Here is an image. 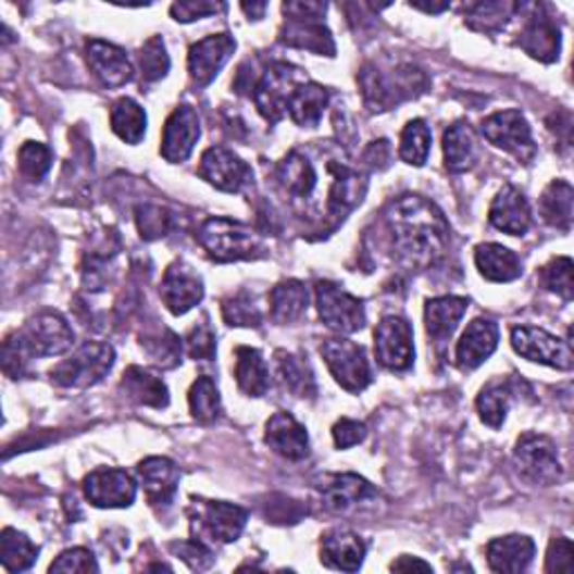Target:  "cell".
Instances as JSON below:
<instances>
[{"label":"cell","instance_id":"30","mask_svg":"<svg viewBox=\"0 0 574 574\" xmlns=\"http://www.w3.org/2000/svg\"><path fill=\"white\" fill-rule=\"evenodd\" d=\"M476 267L481 276L491 283H512L523 274L519 257L512 249L498 242H485L476 247Z\"/></svg>","mask_w":574,"mask_h":574},{"label":"cell","instance_id":"18","mask_svg":"<svg viewBox=\"0 0 574 574\" xmlns=\"http://www.w3.org/2000/svg\"><path fill=\"white\" fill-rule=\"evenodd\" d=\"M160 297L175 316H183L202 301L204 283L200 274L194 272L191 265L175 261L164 272L162 285H160Z\"/></svg>","mask_w":574,"mask_h":574},{"label":"cell","instance_id":"48","mask_svg":"<svg viewBox=\"0 0 574 574\" xmlns=\"http://www.w3.org/2000/svg\"><path fill=\"white\" fill-rule=\"evenodd\" d=\"M572 259L557 257L541 267V285L546 290L559 295L563 301H572L574 283H572Z\"/></svg>","mask_w":574,"mask_h":574},{"label":"cell","instance_id":"44","mask_svg":"<svg viewBox=\"0 0 574 574\" xmlns=\"http://www.w3.org/2000/svg\"><path fill=\"white\" fill-rule=\"evenodd\" d=\"M430 151V128L424 120H411L400 137V158L411 166H424Z\"/></svg>","mask_w":574,"mask_h":574},{"label":"cell","instance_id":"54","mask_svg":"<svg viewBox=\"0 0 574 574\" xmlns=\"http://www.w3.org/2000/svg\"><path fill=\"white\" fill-rule=\"evenodd\" d=\"M171 550L191 570H207L213 565V554L200 538H191V541H175L171 544Z\"/></svg>","mask_w":574,"mask_h":574},{"label":"cell","instance_id":"52","mask_svg":"<svg viewBox=\"0 0 574 574\" xmlns=\"http://www.w3.org/2000/svg\"><path fill=\"white\" fill-rule=\"evenodd\" d=\"M546 572L548 574H572L574 572V548L565 536H557L550 541L548 557H546Z\"/></svg>","mask_w":574,"mask_h":574},{"label":"cell","instance_id":"29","mask_svg":"<svg viewBox=\"0 0 574 574\" xmlns=\"http://www.w3.org/2000/svg\"><path fill=\"white\" fill-rule=\"evenodd\" d=\"M120 390L126 398L139 407H151V409H166L169 407V388L166 384L155 377L153 373L144 371L139 366H130L122 382Z\"/></svg>","mask_w":574,"mask_h":574},{"label":"cell","instance_id":"17","mask_svg":"<svg viewBox=\"0 0 574 574\" xmlns=\"http://www.w3.org/2000/svg\"><path fill=\"white\" fill-rule=\"evenodd\" d=\"M534 14L527 16L519 48L541 63H554L561 52V29L546 5H532Z\"/></svg>","mask_w":574,"mask_h":574},{"label":"cell","instance_id":"20","mask_svg":"<svg viewBox=\"0 0 574 574\" xmlns=\"http://www.w3.org/2000/svg\"><path fill=\"white\" fill-rule=\"evenodd\" d=\"M236 52V39L232 34H213L198 41L189 50V75L198 88L209 86Z\"/></svg>","mask_w":574,"mask_h":574},{"label":"cell","instance_id":"32","mask_svg":"<svg viewBox=\"0 0 574 574\" xmlns=\"http://www.w3.org/2000/svg\"><path fill=\"white\" fill-rule=\"evenodd\" d=\"M276 179H278V185L280 189L287 194V196H292V198H308L314 187H316V173H314V166L312 162L299 153V151H292V153H287L278 166H276Z\"/></svg>","mask_w":574,"mask_h":574},{"label":"cell","instance_id":"53","mask_svg":"<svg viewBox=\"0 0 574 574\" xmlns=\"http://www.w3.org/2000/svg\"><path fill=\"white\" fill-rule=\"evenodd\" d=\"M50 572H79V574H90V572H99L97 559L90 550L86 548H72L65 550L52 565Z\"/></svg>","mask_w":574,"mask_h":574},{"label":"cell","instance_id":"38","mask_svg":"<svg viewBox=\"0 0 574 574\" xmlns=\"http://www.w3.org/2000/svg\"><path fill=\"white\" fill-rule=\"evenodd\" d=\"M572 202H574V189L565 179H552L546 187L538 209H541L544 221L550 227H557L559 232H570L572 227Z\"/></svg>","mask_w":574,"mask_h":574},{"label":"cell","instance_id":"7","mask_svg":"<svg viewBox=\"0 0 574 574\" xmlns=\"http://www.w3.org/2000/svg\"><path fill=\"white\" fill-rule=\"evenodd\" d=\"M301 84H305L301 67H295L283 61L270 63L261 75L259 84L254 86V103L259 108V113L270 124H278L287 113V103H290L292 95Z\"/></svg>","mask_w":574,"mask_h":574},{"label":"cell","instance_id":"45","mask_svg":"<svg viewBox=\"0 0 574 574\" xmlns=\"http://www.w3.org/2000/svg\"><path fill=\"white\" fill-rule=\"evenodd\" d=\"M223 316L229 326L236 328H259L263 323V314L254 303V297L240 290L223 301Z\"/></svg>","mask_w":574,"mask_h":574},{"label":"cell","instance_id":"28","mask_svg":"<svg viewBox=\"0 0 574 574\" xmlns=\"http://www.w3.org/2000/svg\"><path fill=\"white\" fill-rule=\"evenodd\" d=\"M534 541L525 534H510L489 541L487 546V563L494 572L502 574H519L525 572L534 559Z\"/></svg>","mask_w":574,"mask_h":574},{"label":"cell","instance_id":"19","mask_svg":"<svg viewBox=\"0 0 574 574\" xmlns=\"http://www.w3.org/2000/svg\"><path fill=\"white\" fill-rule=\"evenodd\" d=\"M200 139V117L191 105H177L169 115L162 133L160 153L166 162H187Z\"/></svg>","mask_w":574,"mask_h":574},{"label":"cell","instance_id":"36","mask_svg":"<svg viewBox=\"0 0 574 574\" xmlns=\"http://www.w3.org/2000/svg\"><path fill=\"white\" fill-rule=\"evenodd\" d=\"M328 101H330L328 88H323L316 82H305L297 88L290 103H287V113H290L297 126L312 128V126H319L323 111L328 108Z\"/></svg>","mask_w":574,"mask_h":574},{"label":"cell","instance_id":"34","mask_svg":"<svg viewBox=\"0 0 574 574\" xmlns=\"http://www.w3.org/2000/svg\"><path fill=\"white\" fill-rule=\"evenodd\" d=\"M310 292L301 280H283L270 292V314L276 323H295L308 312Z\"/></svg>","mask_w":574,"mask_h":574},{"label":"cell","instance_id":"41","mask_svg":"<svg viewBox=\"0 0 574 574\" xmlns=\"http://www.w3.org/2000/svg\"><path fill=\"white\" fill-rule=\"evenodd\" d=\"M510 404H512V388L508 382H489L476 400V409H478V415L481 420L491 426V428H500L502 422H506L508 417V411H510Z\"/></svg>","mask_w":574,"mask_h":574},{"label":"cell","instance_id":"23","mask_svg":"<svg viewBox=\"0 0 574 574\" xmlns=\"http://www.w3.org/2000/svg\"><path fill=\"white\" fill-rule=\"evenodd\" d=\"M86 61L95 77L108 88H122L133 82V63L126 52L113 43L92 39L86 43Z\"/></svg>","mask_w":574,"mask_h":574},{"label":"cell","instance_id":"47","mask_svg":"<svg viewBox=\"0 0 574 574\" xmlns=\"http://www.w3.org/2000/svg\"><path fill=\"white\" fill-rule=\"evenodd\" d=\"M18 169L32 183H39L52 169V151L41 141H25L18 151Z\"/></svg>","mask_w":574,"mask_h":574},{"label":"cell","instance_id":"25","mask_svg":"<svg viewBox=\"0 0 574 574\" xmlns=\"http://www.w3.org/2000/svg\"><path fill=\"white\" fill-rule=\"evenodd\" d=\"M498 326L491 319H474L456 346V364L462 371H474L496 352Z\"/></svg>","mask_w":574,"mask_h":574},{"label":"cell","instance_id":"35","mask_svg":"<svg viewBox=\"0 0 574 574\" xmlns=\"http://www.w3.org/2000/svg\"><path fill=\"white\" fill-rule=\"evenodd\" d=\"M442 147L449 173H464L476 164V133L466 122H456L447 128Z\"/></svg>","mask_w":574,"mask_h":574},{"label":"cell","instance_id":"31","mask_svg":"<svg viewBox=\"0 0 574 574\" xmlns=\"http://www.w3.org/2000/svg\"><path fill=\"white\" fill-rule=\"evenodd\" d=\"M466 308H470V299L464 297H438L426 301L424 308L426 333L438 341L449 339L458 328L460 319L466 314Z\"/></svg>","mask_w":574,"mask_h":574},{"label":"cell","instance_id":"58","mask_svg":"<svg viewBox=\"0 0 574 574\" xmlns=\"http://www.w3.org/2000/svg\"><path fill=\"white\" fill-rule=\"evenodd\" d=\"M240 8H242V12L249 16V21H251V18H254V21H261L263 14H265V10H267V3H257V5H254V3H251V5H249V3H242Z\"/></svg>","mask_w":574,"mask_h":574},{"label":"cell","instance_id":"8","mask_svg":"<svg viewBox=\"0 0 574 574\" xmlns=\"http://www.w3.org/2000/svg\"><path fill=\"white\" fill-rule=\"evenodd\" d=\"M514 464L521 478L532 485L550 487L563 478L557 445L552 442V438L541 434H525L519 438L514 449Z\"/></svg>","mask_w":574,"mask_h":574},{"label":"cell","instance_id":"13","mask_svg":"<svg viewBox=\"0 0 574 574\" xmlns=\"http://www.w3.org/2000/svg\"><path fill=\"white\" fill-rule=\"evenodd\" d=\"M483 135L496 149L514 155L523 164H529L536 155L532 128L521 111H502L489 115L483 122Z\"/></svg>","mask_w":574,"mask_h":574},{"label":"cell","instance_id":"10","mask_svg":"<svg viewBox=\"0 0 574 574\" xmlns=\"http://www.w3.org/2000/svg\"><path fill=\"white\" fill-rule=\"evenodd\" d=\"M314 290H316L319 316L330 330L341 335H352L366 326L364 301L348 295L339 285L330 280H319Z\"/></svg>","mask_w":574,"mask_h":574},{"label":"cell","instance_id":"14","mask_svg":"<svg viewBox=\"0 0 574 574\" xmlns=\"http://www.w3.org/2000/svg\"><path fill=\"white\" fill-rule=\"evenodd\" d=\"M512 348L521 357L529 359V362L544 364L557 371H570L574 366V354H572L570 341H563L544 328H532V326L514 328Z\"/></svg>","mask_w":574,"mask_h":574},{"label":"cell","instance_id":"51","mask_svg":"<svg viewBox=\"0 0 574 574\" xmlns=\"http://www.w3.org/2000/svg\"><path fill=\"white\" fill-rule=\"evenodd\" d=\"M187 352L191 359H202V362H211L215 357V335L204 319L202 323H196L191 333L187 335Z\"/></svg>","mask_w":574,"mask_h":574},{"label":"cell","instance_id":"4","mask_svg":"<svg viewBox=\"0 0 574 574\" xmlns=\"http://www.w3.org/2000/svg\"><path fill=\"white\" fill-rule=\"evenodd\" d=\"M326 10V3H285V23L280 27L278 41L283 46L308 50L321 57H335V39L330 29L323 25Z\"/></svg>","mask_w":574,"mask_h":574},{"label":"cell","instance_id":"15","mask_svg":"<svg viewBox=\"0 0 574 574\" xmlns=\"http://www.w3.org/2000/svg\"><path fill=\"white\" fill-rule=\"evenodd\" d=\"M198 173L211 187L225 194H240L254 179V171L249 169V164L225 147L207 149L202 153Z\"/></svg>","mask_w":574,"mask_h":574},{"label":"cell","instance_id":"2","mask_svg":"<svg viewBox=\"0 0 574 574\" xmlns=\"http://www.w3.org/2000/svg\"><path fill=\"white\" fill-rule=\"evenodd\" d=\"M75 344V333L59 312H39L25 328L8 337L3 346V369L10 377H21L32 357H57Z\"/></svg>","mask_w":574,"mask_h":574},{"label":"cell","instance_id":"46","mask_svg":"<svg viewBox=\"0 0 574 574\" xmlns=\"http://www.w3.org/2000/svg\"><path fill=\"white\" fill-rule=\"evenodd\" d=\"M169 67H171V59L166 54L164 41L160 36H151V39L139 50L141 79L147 84H155L169 75Z\"/></svg>","mask_w":574,"mask_h":574},{"label":"cell","instance_id":"40","mask_svg":"<svg viewBox=\"0 0 574 574\" xmlns=\"http://www.w3.org/2000/svg\"><path fill=\"white\" fill-rule=\"evenodd\" d=\"M39 559V546H34L27 534L5 527L0 534V563L8 572H25Z\"/></svg>","mask_w":574,"mask_h":574},{"label":"cell","instance_id":"5","mask_svg":"<svg viewBox=\"0 0 574 574\" xmlns=\"http://www.w3.org/2000/svg\"><path fill=\"white\" fill-rule=\"evenodd\" d=\"M198 245L215 263H234L259 259L263 254V240L247 225L229 219H209L196 234Z\"/></svg>","mask_w":574,"mask_h":574},{"label":"cell","instance_id":"11","mask_svg":"<svg viewBox=\"0 0 574 574\" xmlns=\"http://www.w3.org/2000/svg\"><path fill=\"white\" fill-rule=\"evenodd\" d=\"M247 525V510L225 500H196L191 510V527L198 538L209 536L219 544H234Z\"/></svg>","mask_w":574,"mask_h":574},{"label":"cell","instance_id":"12","mask_svg":"<svg viewBox=\"0 0 574 574\" xmlns=\"http://www.w3.org/2000/svg\"><path fill=\"white\" fill-rule=\"evenodd\" d=\"M375 354L377 362L392 373L409 371L415 359L411 323L398 314L384 316L375 330Z\"/></svg>","mask_w":574,"mask_h":574},{"label":"cell","instance_id":"21","mask_svg":"<svg viewBox=\"0 0 574 574\" xmlns=\"http://www.w3.org/2000/svg\"><path fill=\"white\" fill-rule=\"evenodd\" d=\"M316 491L323 506L333 512H346L377 496L375 487L357 474H323L316 481Z\"/></svg>","mask_w":574,"mask_h":574},{"label":"cell","instance_id":"22","mask_svg":"<svg viewBox=\"0 0 574 574\" xmlns=\"http://www.w3.org/2000/svg\"><path fill=\"white\" fill-rule=\"evenodd\" d=\"M265 442L267 447L285 460L299 462L310 453V438L303 424L295 415L278 411L265 424Z\"/></svg>","mask_w":574,"mask_h":574},{"label":"cell","instance_id":"59","mask_svg":"<svg viewBox=\"0 0 574 574\" xmlns=\"http://www.w3.org/2000/svg\"><path fill=\"white\" fill-rule=\"evenodd\" d=\"M411 8H415V10H422V12H426V14H440V12L449 10V5H447V3H442V5H420V3H411Z\"/></svg>","mask_w":574,"mask_h":574},{"label":"cell","instance_id":"26","mask_svg":"<svg viewBox=\"0 0 574 574\" xmlns=\"http://www.w3.org/2000/svg\"><path fill=\"white\" fill-rule=\"evenodd\" d=\"M489 223L510 236H525L532 227V209L527 198L512 185L502 187L489 207Z\"/></svg>","mask_w":574,"mask_h":574},{"label":"cell","instance_id":"3","mask_svg":"<svg viewBox=\"0 0 574 574\" xmlns=\"http://www.w3.org/2000/svg\"><path fill=\"white\" fill-rule=\"evenodd\" d=\"M362 86L364 103L373 113H384L402 101L420 97L428 88V79L413 63L382 65L377 61L366 63L357 75Z\"/></svg>","mask_w":574,"mask_h":574},{"label":"cell","instance_id":"37","mask_svg":"<svg viewBox=\"0 0 574 574\" xmlns=\"http://www.w3.org/2000/svg\"><path fill=\"white\" fill-rule=\"evenodd\" d=\"M274 359H276V375L280 384L290 390L295 398H314L316 392L314 373L303 357L276 350Z\"/></svg>","mask_w":574,"mask_h":574},{"label":"cell","instance_id":"49","mask_svg":"<svg viewBox=\"0 0 574 574\" xmlns=\"http://www.w3.org/2000/svg\"><path fill=\"white\" fill-rule=\"evenodd\" d=\"M135 221H137L139 236L144 240H158L169 234L173 225V215L169 209H162L155 204H139L135 209Z\"/></svg>","mask_w":574,"mask_h":574},{"label":"cell","instance_id":"43","mask_svg":"<svg viewBox=\"0 0 574 574\" xmlns=\"http://www.w3.org/2000/svg\"><path fill=\"white\" fill-rule=\"evenodd\" d=\"M519 5L514 3H476L466 8L464 23L476 32L496 34L498 29L506 27L512 12H516Z\"/></svg>","mask_w":574,"mask_h":574},{"label":"cell","instance_id":"42","mask_svg":"<svg viewBox=\"0 0 574 574\" xmlns=\"http://www.w3.org/2000/svg\"><path fill=\"white\" fill-rule=\"evenodd\" d=\"M189 409L198 422H213L221 417L223 413L221 392L209 375H202L194 382L189 390Z\"/></svg>","mask_w":574,"mask_h":574},{"label":"cell","instance_id":"24","mask_svg":"<svg viewBox=\"0 0 574 574\" xmlns=\"http://www.w3.org/2000/svg\"><path fill=\"white\" fill-rule=\"evenodd\" d=\"M137 474L151 506H171L177 494L179 478H183V472H179V466L173 460L151 456L139 462Z\"/></svg>","mask_w":574,"mask_h":574},{"label":"cell","instance_id":"1","mask_svg":"<svg viewBox=\"0 0 574 574\" xmlns=\"http://www.w3.org/2000/svg\"><path fill=\"white\" fill-rule=\"evenodd\" d=\"M392 254L411 270L438 263L449 247V223L445 213L422 196H402L386 211Z\"/></svg>","mask_w":574,"mask_h":574},{"label":"cell","instance_id":"27","mask_svg":"<svg viewBox=\"0 0 574 574\" xmlns=\"http://www.w3.org/2000/svg\"><path fill=\"white\" fill-rule=\"evenodd\" d=\"M366 557L364 538L350 529H330L321 538V563L333 570L357 572Z\"/></svg>","mask_w":574,"mask_h":574},{"label":"cell","instance_id":"55","mask_svg":"<svg viewBox=\"0 0 574 574\" xmlns=\"http://www.w3.org/2000/svg\"><path fill=\"white\" fill-rule=\"evenodd\" d=\"M366 434L369 428L364 422H357V420H350V417H341L335 426H333V438H335V445L339 449H350L359 442L366 440Z\"/></svg>","mask_w":574,"mask_h":574},{"label":"cell","instance_id":"16","mask_svg":"<svg viewBox=\"0 0 574 574\" xmlns=\"http://www.w3.org/2000/svg\"><path fill=\"white\" fill-rule=\"evenodd\" d=\"M86 498L101 510H124L130 508L137 496L133 478L124 470H95L84 481Z\"/></svg>","mask_w":574,"mask_h":574},{"label":"cell","instance_id":"39","mask_svg":"<svg viewBox=\"0 0 574 574\" xmlns=\"http://www.w3.org/2000/svg\"><path fill=\"white\" fill-rule=\"evenodd\" d=\"M111 126L122 141L135 147L147 135V113L135 99L122 97L111 108Z\"/></svg>","mask_w":574,"mask_h":574},{"label":"cell","instance_id":"50","mask_svg":"<svg viewBox=\"0 0 574 574\" xmlns=\"http://www.w3.org/2000/svg\"><path fill=\"white\" fill-rule=\"evenodd\" d=\"M144 348H147V352L151 354L153 362L162 369H175L183 359H179V354H183V344H179V339L173 335V333H164V337L160 339H149L141 344Z\"/></svg>","mask_w":574,"mask_h":574},{"label":"cell","instance_id":"57","mask_svg":"<svg viewBox=\"0 0 574 574\" xmlns=\"http://www.w3.org/2000/svg\"><path fill=\"white\" fill-rule=\"evenodd\" d=\"M390 570H398V572H407V570L430 572L434 567H430V563H426V561H422V559H417V557H409V554H404V557H400L398 561H392V563H390Z\"/></svg>","mask_w":574,"mask_h":574},{"label":"cell","instance_id":"56","mask_svg":"<svg viewBox=\"0 0 574 574\" xmlns=\"http://www.w3.org/2000/svg\"><path fill=\"white\" fill-rule=\"evenodd\" d=\"M225 5H219V3H207V0H194V3H175L171 8V16L177 21V23H191V21H198V18H204V16H211V14H219L223 12Z\"/></svg>","mask_w":574,"mask_h":574},{"label":"cell","instance_id":"33","mask_svg":"<svg viewBox=\"0 0 574 574\" xmlns=\"http://www.w3.org/2000/svg\"><path fill=\"white\" fill-rule=\"evenodd\" d=\"M238 388L247 398H261L270 388V371L261 350L240 346L236 348V369H234Z\"/></svg>","mask_w":574,"mask_h":574},{"label":"cell","instance_id":"6","mask_svg":"<svg viewBox=\"0 0 574 574\" xmlns=\"http://www.w3.org/2000/svg\"><path fill=\"white\" fill-rule=\"evenodd\" d=\"M115 364V348L103 341H88L75 354L63 359L50 373L61 388H88L99 384Z\"/></svg>","mask_w":574,"mask_h":574},{"label":"cell","instance_id":"9","mask_svg":"<svg viewBox=\"0 0 574 574\" xmlns=\"http://www.w3.org/2000/svg\"><path fill=\"white\" fill-rule=\"evenodd\" d=\"M321 354L335 377V382L348 392H362L371 386L373 373L366 350L350 339L333 337L321 344Z\"/></svg>","mask_w":574,"mask_h":574}]
</instances>
